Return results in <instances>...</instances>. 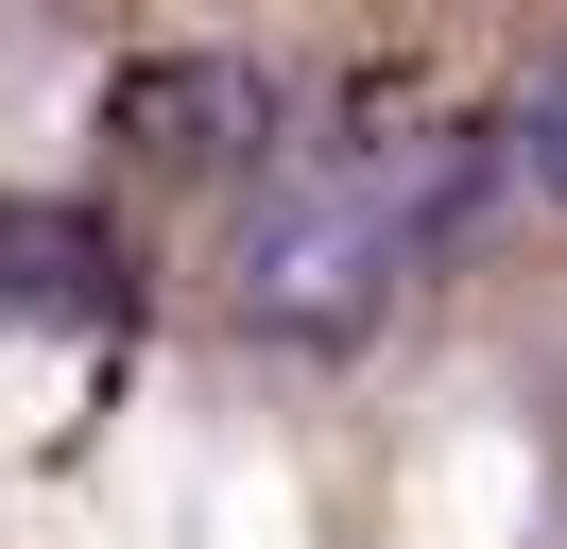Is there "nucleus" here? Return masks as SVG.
Wrapping results in <instances>:
<instances>
[{"label":"nucleus","mask_w":567,"mask_h":549,"mask_svg":"<svg viewBox=\"0 0 567 549\" xmlns=\"http://www.w3.org/2000/svg\"><path fill=\"white\" fill-rule=\"evenodd\" d=\"M533 172L567 189V69H550V103H533Z\"/></svg>","instance_id":"f03ea898"},{"label":"nucleus","mask_w":567,"mask_h":549,"mask_svg":"<svg viewBox=\"0 0 567 549\" xmlns=\"http://www.w3.org/2000/svg\"><path fill=\"white\" fill-rule=\"evenodd\" d=\"M447 189H464L447 137H430V155H310V172H276V189L241 206V327L327 343V327H361L379 292H413Z\"/></svg>","instance_id":"f257e3e1"}]
</instances>
